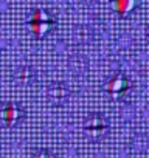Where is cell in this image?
Listing matches in <instances>:
<instances>
[{"label":"cell","instance_id":"6da1fadb","mask_svg":"<svg viewBox=\"0 0 149 158\" xmlns=\"http://www.w3.org/2000/svg\"><path fill=\"white\" fill-rule=\"evenodd\" d=\"M28 27H30V30H31V33L34 34L36 39H44L45 36H48L54 30L56 20L47 10L37 8V10L33 11L30 22H28Z\"/></svg>","mask_w":149,"mask_h":158},{"label":"cell","instance_id":"7a4b0ae2","mask_svg":"<svg viewBox=\"0 0 149 158\" xmlns=\"http://www.w3.org/2000/svg\"><path fill=\"white\" fill-rule=\"evenodd\" d=\"M106 90L110 95V98L123 99L127 95V92L130 90V82L124 73H117L110 77V81L106 85Z\"/></svg>","mask_w":149,"mask_h":158},{"label":"cell","instance_id":"3957f363","mask_svg":"<svg viewBox=\"0 0 149 158\" xmlns=\"http://www.w3.org/2000/svg\"><path fill=\"white\" fill-rule=\"evenodd\" d=\"M84 129L86 132L93 136V138H101L106 132H107V121L104 119L103 115H98V113H93L87 118L86 124H84Z\"/></svg>","mask_w":149,"mask_h":158},{"label":"cell","instance_id":"277c9868","mask_svg":"<svg viewBox=\"0 0 149 158\" xmlns=\"http://www.w3.org/2000/svg\"><path fill=\"white\" fill-rule=\"evenodd\" d=\"M22 116H23V112L16 102H6L5 107L0 110V118L8 126H14L17 121L22 119Z\"/></svg>","mask_w":149,"mask_h":158},{"label":"cell","instance_id":"5b68a950","mask_svg":"<svg viewBox=\"0 0 149 158\" xmlns=\"http://www.w3.org/2000/svg\"><path fill=\"white\" fill-rule=\"evenodd\" d=\"M112 5L120 17H126L138 8L140 0H112Z\"/></svg>","mask_w":149,"mask_h":158},{"label":"cell","instance_id":"8992f818","mask_svg":"<svg viewBox=\"0 0 149 158\" xmlns=\"http://www.w3.org/2000/svg\"><path fill=\"white\" fill-rule=\"evenodd\" d=\"M67 95H68V92H67V89L64 87V85H59V87H54L53 90H51V98L53 99H67Z\"/></svg>","mask_w":149,"mask_h":158},{"label":"cell","instance_id":"52a82bcc","mask_svg":"<svg viewBox=\"0 0 149 158\" xmlns=\"http://www.w3.org/2000/svg\"><path fill=\"white\" fill-rule=\"evenodd\" d=\"M39 158H51V155H50L48 152H45V150H44V152L39 155Z\"/></svg>","mask_w":149,"mask_h":158},{"label":"cell","instance_id":"ba28073f","mask_svg":"<svg viewBox=\"0 0 149 158\" xmlns=\"http://www.w3.org/2000/svg\"><path fill=\"white\" fill-rule=\"evenodd\" d=\"M147 36H149V30H147Z\"/></svg>","mask_w":149,"mask_h":158}]
</instances>
